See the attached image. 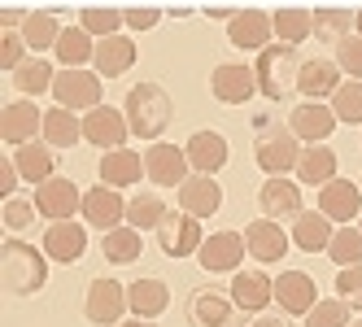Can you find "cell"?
Here are the masks:
<instances>
[{"label": "cell", "instance_id": "obj_1", "mask_svg": "<svg viewBox=\"0 0 362 327\" xmlns=\"http://www.w3.org/2000/svg\"><path fill=\"white\" fill-rule=\"evenodd\" d=\"M0 284L9 297H35L48 284V254L27 240H5L0 244Z\"/></svg>", "mask_w": 362, "mask_h": 327}, {"label": "cell", "instance_id": "obj_2", "mask_svg": "<svg viewBox=\"0 0 362 327\" xmlns=\"http://www.w3.org/2000/svg\"><path fill=\"white\" fill-rule=\"evenodd\" d=\"M122 114H127V127H132L136 140H153L158 144L175 118V105H170V92L162 83H136L122 100Z\"/></svg>", "mask_w": 362, "mask_h": 327}, {"label": "cell", "instance_id": "obj_3", "mask_svg": "<svg viewBox=\"0 0 362 327\" xmlns=\"http://www.w3.org/2000/svg\"><path fill=\"white\" fill-rule=\"evenodd\" d=\"M301 140L288 131V127H271L267 118H257V140H253V162L262 174H271V179H279V174L297 170L301 162Z\"/></svg>", "mask_w": 362, "mask_h": 327}, {"label": "cell", "instance_id": "obj_4", "mask_svg": "<svg viewBox=\"0 0 362 327\" xmlns=\"http://www.w3.org/2000/svg\"><path fill=\"white\" fill-rule=\"evenodd\" d=\"M253 74H257V92H262L267 100H288V96L297 92V74H301L297 48H288V44H271L267 53H257Z\"/></svg>", "mask_w": 362, "mask_h": 327}, {"label": "cell", "instance_id": "obj_5", "mask_svg": "<svg viewBox=\"0 0 362 327\" xmlns=\"http://www.w3.org/2000/svg\"><path fill=\"white\" fill-rule=\"evenodd\" d=\"M53 96H57V105L62 109H83V114H92V109H100L105 105V83H100V74L96 70H57V83H53Z\"/></svg>", "mask_w": 362, "mask_h": 327}, {"label": "cell", "instance_id": "obj_6", "mask_svg": "<svg viewBox=\"0 0 362 327\" xmlns=\"http://www.w3.org/2000/svg\"><path fill=\"white\" fill-rule=\"evenodd\" d=\"M132 310L127 306V284L110 280V275H100V280L88 284V297H83V314L92 327H118L122 314Z\"/></svg>", "mask_w": 362, "mask_h": 327}, {"label": "cell", "instance_id": "obj_7", "mask_svg": "<svg viewBox=\"0 0 362 327\" xmlns=\"http://www.w3.org/2000/svg\"><path fill=\"white\" fill-rule=\"evenodd\" d=\"M31 201L48 222H70L74 214H83V192L74 179H66V174H53L48 184H40Z\"/></svg>", "mask_w": 362, "mask_h": 327}, {"label": "cell", "instance_id": "obj_8", "mask_svg": "<svg viewBox=\"0 0 362 327\" xmlns=\"http://www.w3.org/2000/svg\"><path fill=\"white\" fill-rule=\"evenodd\" d=\"M188 153L179 144H148L144 148V174H148V184H158V188H184L188 179Z\"/></svg>", "mask_w": 362, "mask_h": 327}, {"label": "cell", "instance_id": "obj_9", "mask_svg": "<svg viewBox=\"0 0 362 327\" xmlns=\"http://www.w3.org/2000/svg\"><path fill=\"white\" fill-rule=\"evenodd\" d=\"M83 222L88 227H96L100 236H110L118 232L122 222H127V201L118 188H105V184H96L83 192Z\"/></svg>", "mask_w": 362, "mask_h": 327}, {"label": "cell", "instance_id": "obj_10", "mask_svg": "<svg viewBox=\"0 0 362 327\" xmlns=\"http://www.w3.org/2000/svg\"><path fill=\"white\" fill-rule=\"evenodd\" d=\"M201 244H205V236H201V218H192V214H184V210H170L166 214V222L158 227V249L166 258H192V254H201Z\"/></svg>", "mask_w": 362, "mask_h": 327}, {"label": "cell", "instance_id": "obj_11", "mask_svg": "<svg viewBox=\"0 0 362 327\" xmlns=\"http://www.w3.org/2000/svg\"><path fill=\"white\" fill-rule=\"evenodd\" d=\"M245 254H249V249H245V232H214V236H205L197 262H201V270H210V275H236Z\"/></svg>", "mask_w": 362, "mask_h": 327}, {"label": "cell", "instance_id": "obj_12", "mask_svg": "<svg viewBox=\"0 0 362 327\" xmlns=\"http://www.w3.org/2000/svg\"><path fill=\"white\" fill-rule=\"evenodd\" d=\"M210 92L223 105H249L253 92H257V74L245 61H218L210 74Z\"/></svg>", "mask_w": 362, "mask_h": 327}, {"label": "cell", "instance_id": "obj_13", "mask_svg": "<svg viewBox=\"0 0 362 327\" xmlns=\"http://www.w3.org/2000/svg\"><path fill=\"white\" fill-rule=\"evenodd\" d=\"M288 131L301 144H327V136L336 131V114H332L327 100H301L288 114Z\"/></svg>", "mask_w": 362, "mask_h": 327}, {"label": "cell", "instance_id": "obj_14", "mask_svg": "<svg viewBox=\"0 0 362 327\" xmlns=\"http://www.w3.org/2000/svg\"><path fill=\"white\" fill-rule=\"evenodd\" d=\"M227 40L240 48V53H267L275 44V27H271V13L262 9H240L236 18L227 22Z\"/></svg>", "mask_w": 362, "mask_h": 327}, {"label": "cell", "instance_id": "obj_15", "mask_svg": "<svg viewBox=\"0 0 362 327\" xmlns=\"http://www.w3.org/2000/svg\"><path fill=\"white\" fill-rule=\"evenodd\" d=\"M127 136H132V127H127V114L114 109V105H100L92 114H83V140L105 148V153H114V148H127Z\"/></svg>", "mask_w": 362, "mask_h": 327}, {"label": "cell", "instance_id": "obj_16", "mask_svg": "<svg viewBox=\"0 0 362 327\" xmlns=\"http://www.w3.org/2000/svg\"><path fill=\"white\" fill-rule=\"evenodd\" d=\"M275 301H279V310L288 319H305L319 306V284L310 280L305 270H284L275 280Z\"/></svg>", "mask_w": 362, "mask_h": 327}, {"label": "cell", "instance_id": "obj_17", "mask_svg": "<svg viewBox=\"0 0 362 327\" xmlns=\"http://www.w3.org/2000/svg\"><path fill=\"white\" fill-rule=\"evenodd\" d=\"M44 254L48 262H62V266H74L83 254H88V227L83 222H48V232H44Z\"/></svg>", "mask_w": 362, "mask_h": 327}, {"label": "cell", "instance_id": "obj_18", "mask_svg": "<svg viewBox=\"0 0 362 327\" xmlns=\"http://www.w3.org/2000/svg\"><path fill=\"white\" fill-rule=\"evenodd\" d=\"M35 131L44 136V114L35 109V100H9L5 109H0V140L22 148V144H31Z\"/></svg>", "mask_w": 362, "mask_h": 327}, {"label": "cell", "instance_id": "obj_19", "mask_svg": "<svg viewBox=\"0 0 362 327\" xmlns=\"http://www.w3.org/2000/svg\"><path fill=\"white\" fill-rule=\"evenodd\" d=\"M227 297L236 301V310L257 319V314H267V306L275 301V280L262 275V270H236V275H231V292Z\"/></svg>", "mask_w": 362, "mask_h": 327}, {"label": "cell", "instance_id": "obj_20", "mask_svg": "<svg viewBox=\"0 0 362 327\" xmlns=\"http://www.w3.org/2000/svg\"><path fill=\"white\" fill-rule=\"evenodd\" d=\"M257 210L262 218L271 222H284V218H297L305 206H301V184L288 179V174H279V179H267L262 192H257Z\"/></svg>", "mask_w": 362, "mask_h": 327}, {"label": "cell", "instance_id": "obj_21", "mask_svg": "<svg viewBox=\"0 0 362 327\" xmlns=\"http://www.w3.org/2000/svg\"><path fill=\"white\" fill-rule=\"evenodd\" d=\"M319 214H327L336 227H349L354 218H362V188L354 179H332L319 188Z\"/></svg>", "mask_w": 362, "mask_h": 327}, {"label": "cell", "instance_id": "obj_22", "mask_svg": "<svg viewBox=\"0 0 362 327\" xmlns=\"http://www.w3.org/2000/svg\"><path fill=\"white\" fill-rule=\"evenodd\" d=\"M236 301L218 288H197L192 301H188V319L192 327H236Z\"/></svg>", "mask_w": 362, "mask_h": 327}, {"label": "cell", "instance_id": "obj_23", "mask_svg": "<svg viewBox=\"0 0 362 327\" xmlns=\"http://www.w3.org/2000/svg\"><path fill=\"white\" fill-rule=\"evenodd\" d=\"M288 232L279 227V222H271V218H253L249 227H245V249H249V258L253 262H262V266H271V262H279L284 254H288Z\"/></svg>", "mask_w": 362, "mask_h": 327}, {"label": "cell", "instance_id": "obj_24", "mask_svg": "<svg viewBox=\"0 0 362 327\" xmlns=\"http://www.w3.org/2000/svg\"><path fill=\"white\" fill-rule=\"evenodd\" d=\"M184 153H188L192 174H218L227 166V157H231V148H227L223 131H192L188 144H184Z\"/></svg>", "mask_w": 362, "mask_h": 327}, {"label": "cell", "instance_id": "obj_25", "mask_svg": "<svg viewBox=\"0 0 362 327\" xmlns=\"http://www.w3.org/2000/svg\"><path fill=\"white\" fill-rule=\"evenodd\" d=\"M179 210L192 218H210L223 210V184L214 174H188L184 188H179Z\"/></svg>", "mask_w": 362, "mask_h": 327}, {"label": "cell", "instance_id": "obj_26", "mask_svg": "<svg viewBox=\"0 0 362 327\" xmlns=\"http://www.w3.org/2000/svg\"><path fill=\"white\" fill-rule=\"evenodd\" d=\"M341 66H336L332 57H305L301 61V74H297V92L305 100H332L336 88H341Z\"/></svg>", "mask_w": 362, "mask_h": 327}, {"label": "cell", "instance_id": "obj_27", "mask_svg": "<svg viewBox=\"0 0 362 327\" xmlns=\"http://www.w3.org/2000/svg\"><path fill=\"white\" fill-rule=\"evenodd\" d=\"M140 48L132 35H110V40H96V57H92V70L100 74V79H118V74H127L136 66Z\"/></svg>", "mask_w": 362, "mask_h": 327}, {"label": "cell", "instance_id": "obj_28", "mask_svg": "<svg viewBox=\"0 0 362 327\" xmlns=\"http://www.w3.org/2000/svg\"><path fill=\"white\" fill-rule=\"evenodd\" d=\"M96 174H100V184L105 188H132L144 179V157L136 153V148H114V153H100L96 162Z\"/></svg>", "mask_w": 362, "mask_h": 327}, {"label": "cell", "instance_id": "obj_29", "mask_svg": "<svg viewBox=\"0 0 362 327\" xmlns=\"http://www.w3.org/2000/svg\"><path fill=\"white\" fill-rule=\"evenodd\" d=\"M288 236H293V244L301 249V254H327V244L336 236V222L327 214H319V210H301L293 218V232Z\"/></svg>", "mask_w": 362, "mask_h": 327}, {"label": "cell", "instance_id": "obj_30", "mask_svg": "<svg viewBox=\"0 0 362 327\" xmlns=\"http://www.w3.org/2000/svg\"><path fill=\"white\" fill-rule=\"evenodd\" d=\"M127 306H132L136 319H158L170 306V284L158 280V275H148V280H132V284H127Z\"/></svg>", "mask_w": 362, "mask_h": 327}, {"label": "cell", "instance_id": "obj_31", "mask_svg": "<svg viewBox=\"0 0 362 327\" xmlns=\"http://www.w3.org/2000/svg\"><path fill=\"white\" fill-rule=\"evenodd\" d=\"M13 166H18V174L27 184H48L57 174V148H48L44 140H31V144H22V148H13Z\"/></svg>", "mask_w": 362, "mask_h": 327}, {"label": "cell", "instance_id": "obj_32", "mask_svg": "<svg viewBox=\"0 0 362 327\" xmlns=\"http://www.w3.org/2000/svg\"><path fill=\"white\" fill-rule=\"evenodd\" d=\"M293 174H297V184L327 188V184L336 179V148H327V144H305Z\"/></svg>", "mask_w": 362, "mask_h": 327}, {"label": "cell", "instance_id": "obj_33", "mask_svg": "<svg viewBox=\"0 0 362 327\" xmlns=\"http://www.w3.org/2000/svg\"><path fill=\"white\" fill-rule=\"evenodd\" d=\"M53 57L62 61V70H88V61L96 57V40L79 27V22H74V27L62 31L57 48H53Z\"/></svg>", "mask_w": 362, "mask_h": 327}, {"label": "cell", "instance_id": "obj_34", "mask_svg": "<svg viewBox=\"0 0 362 327\" xmlns=\"http://www.w3.org/2000/svg\"><path fill=\"white\" fill-rule=\"evenodd\" d=\"M53 83H57V70H53V61H48V57H27V61L13 70V88L22 92V100L53 92Z\"/></svg>", "mask_w": 362, "mask_h": 327}, {"label": "cell", "instance_id": "obj_35", "mask_svg": "<svg viewBox=\"0 0 362 327\" xmlns=\"http://www.w3.org/2000/svg\"><path fill=\"white\" fill-rule=\"evenodd\" d=\"M271 27H275V44H288V48H297V44H305L310 35H315V13L310 9H275L271 13Z\"/></svg>", "mask_w": 362, "mask_h": 327}, {"label": "cell", "instance_id": "obj_36", "mask_svg": "<svg viewBox=\"0 0 362 327\" xmlns=\"http://www.w3.org/2000/svg\"><path fill=\"white\" fill-rule=\"evenodd\" d=\"M62 22H57V13H27V22H22V40H27V48H31V57H44L48 48H57V40H62Z\"/></svg>", "mask_w": 362, "mask_h": 327}, {"label": "cell", "instance_id": "obj_37", "mask_svg": "<svg viewBox=\"0 0 362 327\" xmlns=\"http://www.w3.org/2000/svg\"><path fill=\"white\" fill-rule=\"evenodd\" d=\"M83 140V118H74L70 109H44V144L48 148H74Z\"/></svg>", "mask_w": 362, "mask_h": 327}, {"label": "cell", "instance_id": "obj_38", "mask_svg": "<svg viewBox=\"0 0 362 327\" xmlns=\"http://www.w3.org/2000/svg\"><path fill=\"white\" fill-rule=\"evenodd\" d=\"M166 201L158 192H136L132 201H127V227H136V232H158L162 222H166Z\"/></svg>", "mask_w": 362, "mask_h": 327}, {"label": "cell", "instance_id": "obj_39", "mask_svg": "<svg viewBox=\"0 0 362 327\" xmlns=\"http://www.w3.org/2000/svg\"><path fill=\"white\" fill-rule=\"evenodd\" d=\"M100 249H105V262H114V266H132V262H140V254H144V232H136V227H122L118 232H110L105 240H100Z\"/></svg>", "mask_w": 362, "mask_h": 327}, {"label": "cell", "instance_id": "obj_40", "mask_svg": "<svg viewBox=\"0 0 362 327\" xmlns=\"http://www.w3.org/2000/svg\"><path fill=\"white\" fill-rule=\"evenodd\" d=\"M336 122H349V127H362V83L358 79H345L341 88H336V96L327 100Z\"/></svg>", "mask_w": 362, "mask_h": 327}, {"label": "cell", "instance_id": "obj_41", "mask_svg": "<svg viewBox=\"0 0 362 327\" xmlns=\"http://www.w3.org/2000/svg\"><path fill=\"white\" fill-rule=\"evenodd\" d=\"M79 27H83L92 40H110V35H122L127 13H122V9H83V13H79Z\"/></svg>", "mask_w": 362, "mask_h": 327}, {"label": "cell", "instance_id": "obj_42", "mask_svg": "<svg viewBox=\"0 0 362 327\" xmlns=\"http://www.w3.org/2000/svg\"><path fill=\"white\" fill-rule=\"evenodd\" d=\"M354 31V13L349 9H315V40L327 44H341Z\"/></svg>", "mask_w": 362, "mask_h": 327}, {"label": "cell", "instance_id": "obj_43", "mask_svg": "<svg viewBox=\"0 0 362 327\" xmlns=\"http://www.w3.org/2000/svg\"><path fill=\"white\" fill-rule=\"evenodd\" d=\"M327 258L336 262V266H362V232L358 227H336V236H332V244H327Z\"/></svg>", "mask_w": 362, "mask_h": 327}, {"label": "cell", "instance_id": "obj_44", "mask_svg": "<svg viewBox=\"0 0 362 327\" xmlns=\"http://www.w3.org/2000/svg\"><path fill=\"white\" fill-rule=\"evenodd\" d=\"M305 327H349V306L341 297H327L305 314Z\"/></svg>", "mask_w": 362, "mask_h": 327}, {"label": "cell", "instance_id": "obj_45", "mask_svg": "<svg viewBox=\"0 0 362 327\" xmlns=\"http://www.w3.org/2000/svg\"><path fill=\"white\" fill-rule=\"evenodd\" d=\"M332 61L341 66V74H349V79L362 83V35H349V40L336 44V57Z\"/></svg>", "mask_w": 362, "mask_h": 327}, {"label": "cell", "instance_id": "obj_46", "mask_svg": "<svg viewBox=\"0 0 362 327\" xmlns=\"http://www.w3.org/2000/svg\"><path fill=\"white\" fill-rule=\"evenodd\" d=\"M35 218H40L35 201H22V196H9V201H5V227H9V232H27V227H35Z\"/></svg>", "mask_w": 362, "mask_h": 327}, {"label": "cell", "instance_id": "obj_47", "mask_svg": "<svg viewBox=\"0 0 362 327\" xmlns=\"http://www.w3.org/2000/svg\"><path fill=\"white\" fill-rule=\"evenodd\" d=\"M27 57H31V48H27V40H22V31H5V35H0V70L13 74Z\"/></svg>", "mask_w": 362, "mask_h": 327}, {"label": "cell", "instance_id": "obj_48", "mask_svg": "<svg viewBox=\"0 0 362 327\" xmlns=\"http://www.w3.org/2000/svg\"><path fill=\"white\" fill-rule=\"evenodd\" d=\"M336 297H341L349 310H362V266H345L336 275Z\"/></svg>", "mask_w": 362, "mask_h": 327}, {"label": "cell", "instance_id": "obj_49", "mask_svg": "<svg viewBox=\"0 0 362 327\" xmlns=\"http://www.w3.org/2000/svg\"><path fill=\"white\" fill-rule=\"evenodd\" d=\"M162 13L158 9H127V27L132 31H148V27H158Z\"/></svg>", "mask_w": 362, "mask_h": 327}, {"label": "cell", "instance_id": "obj_50", "mask_svg": "<svg viewBox=\"0 0 362 327\" xmlns=\"http://www.w3.org/2000/svg\"><path fill=\"white\" fill-rule=\"evenodd\" d=\"M18 179H22V174H18V166H13V157H5V162H0V192H5V201L13 196V188H18Z\"/></svg>", "mask_w": 362, "mask_h": 327}, {"label": "cell", "instance_id": "obj_51", "mask_svg": "<svg viewBox=\"0 0 362 327\" xmlns=\"http://www.w3.org/2000/svg\"><path fill=\"white\" fill-rule=\"evenodd\" d=\"M22 22H27L22 9H5V13H0V27H5V31H22Z\"/></svg>", "mask_w": 362, "mask_h": 327}, {"label": "cell", "instance_id": "obj_52", "mask_svg": "<svg viewBox=\"0 0 362 327\" xmlns=\"http://www.w3.org/2000/svg\"><path fill=\"white\" fill-rule=\"evenodd\" d=\"M249 327H288V319H279V314H257V319H249Z\"/></svg>", "mask_w": 362, "mask_h": 327}, {"label": "cell", "instance_id": "obj_53", "mask_svg": "<svg viewBox=\"0 0 362 327\" xmlns=\"http://www.w3.org/2000/svg\"><path fill=\"white\" fill-rule=\"evenodd\" d=\"M118 327H158V319H122Z\"/></svg>", "mask_w": 362, "mask_h": 327}, {"label": "cell", "instance_id": "obj_54", "mask_svg": "<svg viewBox=\"0 0 362 327\" xmlns=\"http://www.w3.org/2000/svg\"><path fill=\"white\" fill-rule=\"evenodd\" d=\"M354 31H358V35H362V9H358V13H354Z\"/></svg>", "mask_w": 362, "mask_h": 327}, {"label": "cell", "instance_id": "obj_55", "mask_svg": "<svg viewBox=\"0 0 362 327\" xmlns=\"http://www.w3.org/2000/svg\"><path fill=\"white\" fill-rule=\"evenodd\" d=\"M349 327H362V319H354V323H349Z\"/></svg>", "mask_w": 362, "mask_h": 327}, {"label": "cell", "instance_id": "obj_56", "mask_svg": "<svg viewBox=\"0 0 362 327\" xmlns=\"http://www.w3.org/2000/svg\"><path fill=\"white\" fill-rule=\"evenodd\" d=\"M358 232H362V218H358Z\"/></svg>", "mask_w": 362, "mask_h": 327}, {"label": "cell", "instance_id": "obj_57", "mask_svg": "<svg viewBox=\"0 0 362 327\" xmlns=\"http://www.w3.org/2000/svg\"><path fill=\"white\" fill-rule=\"evenodd\" d=\"M358 188H362V184H358Z\"/></svg>", "mask_w": 362, "mask_h": 327}]
</instances>
